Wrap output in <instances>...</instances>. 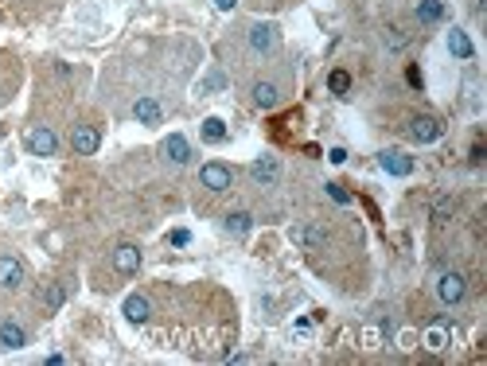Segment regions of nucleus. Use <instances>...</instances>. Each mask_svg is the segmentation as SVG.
<instances>
[{"mask_svg":"<svg viewBox=\"0 0 487 366\" xmlns=\"http://www.w3.org/2000/svg\"><path fill=\"white\" fill-rule=\"evenodd\" d=\"M199 183L207 187V191H230V183H234V172H230L227 164H219V160H210V164L199 168Z\"/></svg>","mask_w":487,"mask_h":366,"instance_id":"obj_1","label":"nucleus"},{"mask_svg":"<svg viewBox=\"0 0 487 366\" xmlns=\"http://www.w3.org/2000/svg\"><path fill=\"white\" fill-rule=\"evenodd\" d=\"M27 152H32V156H55V152H59V137H55V129H47V125L27 129Z\"/></svg>","mask_w":487,"mask_h":366,"instance_id":"obj_2","label":"nucleus"},{"mask_svg":"<svg viewBox=\"0 0 487 366\" xmlns=\"http://www.w3.org/2000/svg\"><path fill=\"white\" fill-rule=\"evenodd\" d=\"M160 152H164V160L168 164H191V144H187V137L184 133H168L164 137V144H160Z\"/></svg>","mask_w":487,"mask_h":366,"instance_id":"obj_3","label":"nucleus"},{"mask_svg":"<svg viewBox=\"0 0 487 366\" xmlns=\"http://www.w3.org/2000/svg\"><path fill=\"white\" fill-rule=\"evenodd\" d=\"M70 149H75L78 156H94V152L101 149V133L94 125H75V133H70Z\"/></svg>","mask_w":487,"mask_h":366,"instance_id":"obj_4","label":"nucleus"},{"mask_svg":"<svg viewBox=\"0 0 487 366\" xmlns=\"http://www.w3.org/2000/svg\"><path fill=\"white\" fill-rule=\"evenodd\" d=\"M277 43H281V35H277V27H273V24H253L250 27V47L258 51V55L277 51Z\"/></svg>","mask_w":487,"mask_h":366,"instance_id":"obj_5","label":"nucleus"},{"mask_svg":"<svg viewBox=\"0 0 487 366\" xmlns=\"http://www.w3.org/2000/svg\"><path fill=\"white\" fill-rule=\"evenodd\" d=\"M464 292H468V281H464L460 273H445V277L437 281V296L445 300V304H460Z\"/></svg>","mask_w":487,"mask_h":366,"instance_id":"obj_6","label":"nucleus"},{"mask_svg":"<svg viewBox=\"0 0 487 366\" xmlns=\"http://www.w3.org/2000/svg\"><path fill=\"white\" fill-rule=\"evenodd\" d=\"M24 261L20 258H8V253H4V258H0V289H20V284H24Z\"/></svg>","mask_w":487,"mask_h":366,"instance_id":"obj_7","label":"nucleus"},{"mask_svg":"<svg viewBox=\"0 0 487 366\" xmlns=\"http://www.w3.org/2000/svg\"><path fill=\"white\" fill-rule=\"evenodd\" d=\"M410 137H413L417 144H433V141L441 137V121H437V117H413Z\"/></svg>","mask_w":487,"mask_h":366,"instance_id":"obj_8","label":"nucleus"},{"mask_svg":"<svg viewBox=\"0 0 487 366\" xmlns=\"http://www.w3.org/2000/svg\"><path fill=\"white\" fill-rule=\"evenodd\" d=\"M133 117L141 121V125H160V121H164V109H160L156 98H137L133 101Z\"/></svg>","mask_w":487,"mask_h":366,"instance_id":"obj_9","label":"nucleus"},{"mask_svg":"<svg viewBox=\"0 0 487 366\" xmlns=\"http://www.w3.org/2000/svg\"><path fill=\"white\" fill-rule=\"evenodd\" d=\"M0 347H4V351L27 347V332L16 324V320H4V324H0Z\"/></svg>","mask_w":487,"mask_h":366,"instance_id":"obj_10","label":"nucleus"},{"mask_svg":"<svg viewBox=\"0 0 487 366\" xmlns=\"http://www.w3.org/2000/svg\"><path fill=\"white\" fill-rule=\"evenodd\" d=\"M121 312H125V320H129V324H144V320L152 316V304L141 296V292H133V296H125Z\"/></svg>","mask_w":487,"mask_h":366,"instance_id":"obj_11","label":"nucleus"},{"mask_svg":"<svg viewBox=\"0 0 487 366\" xmlns=\"http://www.w3.org/2000/svg\"><path fill=\"white\" fill-rule=\"evenodd\" d=\"M113 269H118V273H137V269H141V250H137V246H118V250H113Z\"/></svg>","mask_w":487,"mask_h":366,"instance_id":"obj_12","label":"nucleus"},{"mask_svg":"<svg viewBox=\"0 0 487 366\" xmlns=\"http://www.w3.org/2000/svg\"><path fill=\"white\" fill-rule=\"evenodd\" d=\"M378 164H382V172H390V175H410L413 172V160L405 156V152H382Z\"/></svg>","mask_w":487,"mask_h":366,"instance_id":"obj_13","label":"nucleus"},{"mask_svg":"<svg viewBox=\"0 0 487 366\" xmlns=\"http://www.w3.org/2000/svg\"><path fill=\"white\" fill-rule=\"evenodd\" d=\"M250 175H253V179H258V183H273V179H277V175H281V164H277V160H273V156H261V160H253Z\"/></svg>","mask_w":487,"mask_h":366,"instance_id":"obj_14","label":"nucleus"},{"mask_svg":"<svg viewBox=\"0 0 487 366\" xmlns=\"http://www.w3.org/2000/svg\"><path fill=\"white\" fill-rule=\"evenodd\" d=\"M417 20L421 24H441L445 20V0H417Z\"/></svg>","mask_w":487,"mask_h":366,"instance_id":"obj_15","label":"nucleus"},{"mask_svg":"<svg viewBox=\"0 0 487 366\" xmlns=\"http://www.w3.org/2000/svg\"><path fill=\"white\" fill-rule=\"evenodd\" d=\"M293 238L301 241V246H308V250H320V246L328 241V230H324V226H304V230H293Z\"/></svg>","mask_w":487,"mask_h":366,"instance_id":"obj_16","label":"nucleus"},{"mask_svg":"<svg viewBox=\"0 0 487 366\" xmlns=\"http://www.w3.org/2000/svg\"><path fill=\"white\" fill-rule=\"evenodd\" d=\"M448 51H453L456 58H472V55H476V47H472V39L460 32V27H453V32H448Z\"/></svg>","mask_w":487,"mask_h":366,"instance_id":"obj_17","label":"nucleus"},{"mask_svg":"<svg viewBox=\"0 0 487 366\" xmlns=\"http://www.w3.org/2000/svg\"><path fill=\"white\" fill-rule=\"evenodd\" d=\"M277 98H281V90L273 82H253V101H258L261 109H273V106H277Z\"/></svg>","mask_w":487,"mask_h":366,"instance_id":"obj_18","label":"nucleus"},{"mask_svg":"<svg viewBox=\"0 0 487 366\" xmlns=\"http://www.w3.org/2000/svg\"><path fill=\"white\" fill-rule=\"evenodd\" d=\"M203 141H207V144H222V141H227V121H222V117H207V121H203Z\"/></svg>","mask_w":487,"mask_h":366,"instance_id":"obj_19","label":"nucleus"},{"mask_svg":"<svg viewBox=\"0 0 487 366\" xmlns=\"http://www.w3.org/2000/svg\"><path fill=\"white\" fill-rule=\"evenodd\" d=\"M253 226V218L246 215V210H234V215H227V234H234V238H246Z\"/></svg>","mask_w":487,"mask_h":366,"instance_id":"obj_20","label":"nucleus"},{"mask_svg":"<svg viewBox=\"0 0 487 366\" xmlns=\"http://www.w3.org/2000/svg\"><path fill=\"white\" fill-rule=\"evenodd\" d=\"M63 300H67V292H63L59 281H51L47 289H43V308H47V312H59V308H63Z\"/></svg>","mask_w":487,"mask_h":366,"instance_id":"obj_21","label":"nucleus"},{"mask_svg":"<svg viewBox=\"0 0 487 366\" xmlns=\"http://www.w3.org/2000/svg\"><path fill=\"white\" fill-rule=\"evenodd\" d=\"M453 207H456V203L453 199H448V195H437V199H433V222H448V218H453Z\"/></svg>","mask_w":487,"mask_h":366,"instance_id":"obj_22","label":"nucleus"},{"mask_svg":"<svg viewBox=\"0 0 487 366\" xmlns=\"http://www.w3.org/2000/svg\"><path fill=\"white\" fill-rule=\"evenodd\" d=\"M328 90L331 94H347V90H351V75H347V70H331V75H328Z\"/></svg>","mask_w":487,"mask_h":366,"instance_id":"obj_23","label":"nucleus"},{"mask_svg":"<svg viewBox=\"0 0 487 366\" xmlns=\"http://www.w3.org/2000/svg\"><path fill=\"white\" fill-rule=\"evenodd\" d=\"M425 347H429V351H445V347H448L445 327H429V332H425Z\"/></svg>","mask_w":487,"mask_h":366,"instance_id":"obj_24","label":"nucleus"},{"mask_svg":"<svg viewBox=\"0 0 487 366\" xmlns=\"http://www.w3.org/2000/svg\"><path fill=\"white\" fill-rule=\"evenodd\" d=\"M386 47L390 51H402L405 47V32H402V27H386Z\"/></svg>","mask_w":487,"mask_h":366,"instance_id":"obj_25","label":"nucleus"},{"mask_svg":"<svg viewBox=\"0 0 487 366\" xmlns=\"http://www.w3.org/2000/svg\"><path fill=\"white\" fill-rule=\"evenodd\" d=\"M222 86H227L222 70H210V75H207V90H222Z\"/></svg>","mask_w":487,"mask_h":366,"instance_id":"obj_26","label":"nucleus"},{"mask_svg":"<svg viewBox=\"0 0 487 366\" xmlns=\"http://www.w3.org/2000/svg\"><path fill=\"white\" fill-rule=\"evenodd\" d=\"M328 195H331L336 203H347V199H351V195H347L343 187H339V183H328Z\"/></svg>","mask_w":487,"mask_h":366,"instance_id":"obj_27","label":"nucleus"},{"mask_svg":"<svg viewBox=\"0 0 487 366\" xmlns=\"http://www.w3.org/2000/svg\"><path fill=\"white\" fill-rule=\"evenodd\" d=\"M187 241H191V234H187V230H172V246H187Z\"/></svg>","mask_w":487,"mask_h":366,"instance_id":"obj_28","label":"nucleus"},{"mask_svg":"<svg viewBox=\"0 0 487 366\" xmlns=\"http://www.w3.org/2000/svg\"><path fill=\"white\" fill-rule=\"evenodd\" d=\"M405 82H410V86H417V90H421V70H417V67H410V70H405Z\"/></svg>","mask_w":487,"mask_h":366,"instance_id":"obj_29","label":"nucleus"},{"mask_svg":"<svg viewBox=\"0 0 487 366\" xmlns=\"http://www.w3.org/2000/svg\"><path fill=\"white\" fill-rule=\"evenodd\" d=\"M472 164H483V141L472 144Z\"/></svg>","mask_w":487,"mask_h":366,"instance_id":"obj_30","label":"nucleus"},{"mask_svg":"<svg viewBox=\"0 0 487 366\" xmlns=\"http://www.w3.org/2000/svg\"><path fill=\"white\" fill-rule=\"evenodd\" d=\"M328 160H331V164H343V160H347V149H331Z\"/></svg>","mask_w":487,"mask_h":366,"instance_id":"obj_31","label":"nucleus"},{"mask_svg":"<svg viewBox=\"0 0 487 366\" xmlns=\"http://www.w3.org/2000/svg\"><path fill=\"white\" fill-rule=\"evenodd\" d=\"M210 4H215V8H219V12H230V8H234V4H238V0H210Z\"/></svg>","mask_w":487,"mask_h":366,"instance_id":"obj_32","label":"nucleus"}]
</instances>
